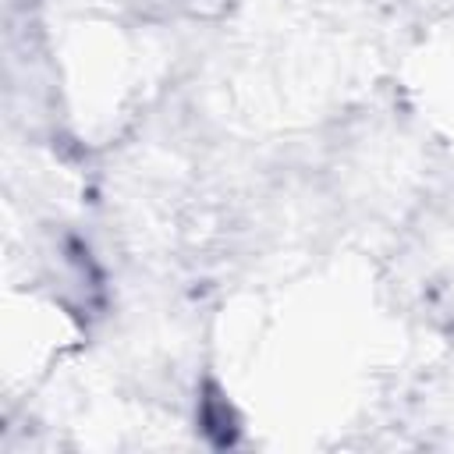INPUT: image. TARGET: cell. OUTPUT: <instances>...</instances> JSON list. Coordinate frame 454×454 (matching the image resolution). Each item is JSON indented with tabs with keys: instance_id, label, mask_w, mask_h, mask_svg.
<instances>
[{
	"instance_id": "obj_1",
	"label": "cell",
	"mask_w": 454,
	"mask_h": 454,
	"mask_svg": "<svg viewBox=\"0 0 454 454\" xmlns=\"http://www.w3.org/2000/svg\"><path fill=\"white\" fill-rule=\"evenodd\" d=\"M199 429L213 447H234L238 443V411L231 408V401L223 397V390L206 380L199 390Z\"/></svg>"
}]
</instances>
